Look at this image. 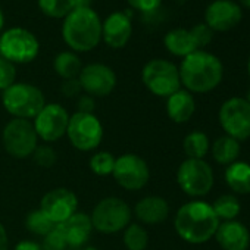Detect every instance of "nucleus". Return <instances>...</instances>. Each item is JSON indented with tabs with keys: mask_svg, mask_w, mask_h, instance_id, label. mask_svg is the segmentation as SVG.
Segmentation results:
<instances>
[{
	"mask_svg": "<svg viewBox=\"0 0 250 250\" xmlns=\"http://www.w3.org/2000/svg\"><path fill=\"white\" fill-rule=\"evenodd\" d=\"M225 183L237 194H250V164L234 162L225 169Z\"/></svg>",
	"mask_w": 250,
	"mask_h": 250,
	"instance_id": "nucleus-23",
	"label": "nucleus"
},
{
	"mask_svg": "<svg viewBox=\"0 0 250 250\" xmlns=\"http://www.w3.org/2000/svg\"><path fill=\"white\" fill-rule=\"evenodd\" d=\"M219 125L229 136L238 142L247 140L250 137V104L243 97L227 99L218 113Z\"/></svg>",
	"mask_w": 250,
	"mask_h": 250,
	"instance_id": "nucleus-12",
	"label": "nucleus"
},
{
	"mask_svg": "<svg viewBox=\"0 0 250 250\" xmlns=\"http://www.w3.org/2000/svg\"><path fill=\"white\" fill-rule=\"evenodd\" d=\"M122 243L127 250H146L149 246V232L142 224L131 222L122 231Z\"/></svg>",
	"mask_w": 250,
	"mask_h": 250,
	"instance_id": "nucleus-27",
	"label": "nucleus"
},
{
	"mask_svg": "<svg viewBox=\"0 0 250 250\" xmlns=\"http://www.w3.org/2000/svg\"><path fill=\"white\" fill-rule=\"evenodd\" d=\"M93 0H74V9H85L91 8Z\"/></svg>",
	"mask_w": 250,
	"mask_h": 250,
	"instance_id": "nucleus-41",
	"label": "nucleus"
},
{
	"mask_svg": "<svg viewBox=\"0 0 250 250\" xmlns=\"http://www.w3.org/2000/svg\"><path fill=\"white\" fill-rule=\"evenodd\" d=\"M112 177L122 190L139 191L147 186L150 180V168L140 155L124 153L116 158Z\"/></svg>",
	"mask_w": 250,
	"mask_h": 250,
	"instance_id": "nucleus-11",
	"label": "nucleus"
},
{
	"mask_svg": "<svg viewBox=\"0 0 250 250\" xmlns=\"http://www.w3.org/2000/svg\"><path fill=\"white\" fill-rule=\"evenodd\" d=\"M194 40H196V44L199 47V50H203V47H206L212 39H213V31L203 22V24H197L194 25L193 28H190Z\"/></svg>",
	"mask_w": 250,
	"mask_h": 250,
	"instance_id": "nucleus-35",
	"label": "nucleus"
},
{
	"mask_svg": "<svg viewBox=\"0 0 250 250\" xmlns=\"http://www.w3.org/2000/svg\"><path fill=\"white\" fill-rule=\"evenodd\" d=\"M46 103L44 93L30 83H15L2 91V104L12 118L33 121Z\"/></svg>",
	"mask_w": 250,
	"mask_h": 250,
	"instance_id": "nucleus-5",
	"label": "nucleus"
},
{
	"mask_svg": "<svg viewBox=\"0 0 250 250\" xmlns=\"http://www.w3.org/2000/svg\"><path fill=\"white\" fill-rule=\"evenodd\" d=\"M0 250H9V235L2 222H0Z\"/></svg>",
	"mask_w": 250,
	"mask_h": 250,
	"instance_id": "nucleus-40",
	"label": "nucleus"
},
{
	"mask_svg": "<svg viewBox=\"0 0 250 250\" xmlns=\"http://www.w3.org/2000/svg\"><path fill=\"white\" fill-rule=\"evenodd\" d=\"M213 183V169L205 159L186 158L177 169V184L188 197H205L212 190Z\"/></svg>",
	"mask_w": 250,
	"mask_h": 250,
	"instance_id": "nucleus-7",
	"label": "nucleus"
},
{
	"mask_svg": "<svg viewBox=\"0 0 250 250\" xmlns=\"http://www.w3.org/2000/svg\"><path fill=\"white\" fill-rule=\"evenodd\" d=\"M178 71L181 87L191 94L209 93L215 90L224 78L221 59L206 50H196L183 58Z\"/></svg>",
	"mask_w": 250,
	"mask_h": 250,
	"instance_id": "nucleus-2",
	"label": "nucleus"
},
{
	"mask_svg": "<svg viewBox=\"0 0 250 250\" xmlns=\"http://www.w3.org/2000/svg\"><path fill=\"white\" fill-rule=\"evenodd\" d=\"M42 247H43V250H66L68 249L66 238L59 225H56L49 234H46L43 237Z\"/></svg>",
	"mask_w": 250,
	"mask_h": 250,
	"instance_id": "nucleus-33",
	"label": "nucleus"
},
{
	"mask_svg": "<svg viewBox=\"0 0 250 250\" xmlns=\"http://www.w3.org/2000/svg\"><path fill=\"white\" fill-rule=\"evenodd\" d=\"M247 74H249V78H250V56H249V61H247Z\"/></svg>",
	"mask_w": 250,
	"mask_h": 250,
	"instance_id": "nucleus-45",
	"label": "nucleus"
},
{
	"mask_svg": "<svg viewBox=\"0 0 250 250\" xmlns=\"http://www.w3.org/2000/svg\"><path fill=\"white\" fill-rule=\"evenodd\" d=\"M115 161H116V158L110 152L96 150L91 153V156L88 159V168L97 177H107V175H112Z\"/></svg>",
	"mask_w": 250,
	"mask_h": 250,
	"instance_id": "nucleus-30",
	"label": "nucleus"
},
{
	"mask_svg": "<svg viewBox=\"0 0 250 250\" xmlns=\"http://www.w3.org/2000/svg\"><path fill=\"white\" fill-rule=\"evenodd\" d=\"M40 11L53 20H65L74 9V0H39Z\"/></svg>",
	"mask_w": 250,
	"mask_h": 250,
	"instance_id": "nucleus-31",
	"label": "nucleus"
},
{
	"mask_svg": "<svg viewBox=\"0 0 250 250\" xmlns=\"http://www.w3.org/2000/svg\"><path fill=\"white\" fill-rule=\"evenodd\" d=\"M62 39L74 53L91 52L102 42V20L93 8L72 9L63 20Z\"/></svg>",
	"mask_w": 250,
	"mask_h": 250,
	"instance_id": "nucleus-3",
	"label": "nucleus"
},
{
	"mask_svg": "<svg viewBox=\"0 0 250 250\" xmlns=\"http://www.w3.org/2000/svg\"><path fill=\"white\" fill-rule=\"evenodd\" d=\"M81 85L78 78H71V80H63L62 85H61V93L65 97H77L81 94Z\"/></svg>",
	"mask_w": 250,
	"mask_h": 250,
	"instance_id": "nucleus-37",
	"label": "nucleus"
},
{
	"mask_svg": "<svg viewBox=\"0 0 250 250\" xmlns=\"http://www.w3.org/2000/svg\"><path fill=\"white\" fill-rule=\"evenodd\" d=\"M164 46L171 55H174L177 58H181V59L191 55L193 52L199 50L191 31L187 30V28H181V27L174 28V30L168 31L165 34Z\"/></svg>",
	"mask_w": 250,
	"mask_h": 250,
	"instance_id": "nucleus-22",
	"label": "nucleus"
},
{
	"mask_svg": "<svg viewBox=\"0 0 250 250\" xmlns=\"http://www.w3.org/2000/svg\"><path fill=\"white\" fill-rule=\"evenodd\" d=\"M77 250H99L96 247H91V246H84L83 249H77Z\"/></svg>",
	"mask_w": 250,
	"mask_h": 250,
	"instance_id": "nucleus-44",
	"label": "nucleus"
},
{
	"mask_svg": "<svg viewBox=\"0 0 250 250\" xmlns=\"http://www.w3.org/2000/svg\"><path fill=\"white\" fill-rule=\"evenodd\" d=\"M219 222L212 205L200 199L181 205L174 216L177 235L188 244H203L213 238Z\"/></svg>",
	"mask_w": 250,
	"mask_h": 250,
	"instance_id": "nucleus-1",
	"label": "nucleus"
},
{
	"mask_svg": "<svg viewBox=\"0 0 250 250\" xmlns=\"http://www.w3.org/2000/svg\"><path fill=\"white\" fill-rule=\"evenodd\" d=\"M210 150H212V156L216 161V164L228 167L237 161L241 146H240L238 140H235L229 136H222L213 142Z\"/></svg>",
	"mask_w": 250,
	"mask_h": 250,
	"instance_id": "nucleus-24",
	"label": "nucleus"
},
{
	"mask_svg": "<svg viewBox=\"0 0 250 250\" xmlns=\"http://www.w3.org/2000/svg\"><path fill=\"white\" fill-rule=\"evenodd\" d=\"M238 5L241 6V9H243V8L250 9V0H238Z\"/></svg>",
	"mask_w": 250,
	"mask_h": 250,
	"instance_id": "nucleus-42",
	"label": "nucleus"
},
{
	"mask_svg": "<svg viewBox=\"0 0 250 250\" xmlns=\"http://www.w3.org/2000/svg\"><path fill=\"white\" fill-rule=\"evenodd\" d=\"M90 219L94 231L100 234H118L131 224L133 209L124 199L107 196L93 206Z\"/></svg>",
	"mask_w": 250,
	"mask_h": 250,
	"instance_id": "nucleus-4",
	"label": "nucleus"
},
{
	"mask_svg": "<svg viewBox=\"0 0 250 250\" xmlns=\"http://www.w3.org/2000/svg\"><path fill=\"white\" fill-rule=\"evenodd\" d=\"M14 250H43V247L34 240H21L15 244Z\"/></svg>",
	"mask_w": 250,
	"mask_h": 250,
	"instance_id": "nucleus-39",
	"label": "nucleus"
},
{
	"mask_svg": "<svg viewBox=\"0 0 250 250\" xmlns=\"http://www.w3.org/2000/svg\"><path fill=\"white\" fill-rule=\"evenodd\" d=\"M40 52L37 37L27 28L14 27L0 36V56L14 65L33 62Z\"/></svg>",
	"mask_w": 250,
	"mask_h": 250,
	"instance_id": "nucleus-10",
	"label": "nucleus"
},
{
	"mask_svg": "<svg viewBox=\"0 0 250 250\" xmlns=\"http://www.w3.org/2000/svg\"><path fill=\"white\" fill-rule=\"evenodd\" d=\"M215 240L222 250H247L250 246V231L237 219L222 221L215 232Z\"/></svg>",
	"mask_w": 250,
	"mask_h": 250,
	"instance_id": "nucleus-19",
	"label": "nucleus"
},
{
	"mask_svg": "<svg viewBox=\"0 0 250 250\" xmlns=\"http://www.w3.org/2000/svg\"><path fill=\"white\" fill-rule=\"evenodd\" d=\"M96 109V99L88 94H80L77 100V112L83 113H94Z\"/></svg>",
	"mask_w": 250,
	"mask_h": 250,
	"instance_id": "nucleus-38",
	"label": "nucleus"
},
{
	"mask_svg": "<svg viewBox=\"0 0 250 250\" xmlns=\"http://www.w3.org/2000/svg\"><path fill=\"white\" fill-rule=\"evenodd\" d=\"M17 83V65L0 56V91Z\"/></svg>",
	"mask_w": 250,
	"mask_h": 250,
	"instance_id": "nucleus-34",
	"label": "nucleus"
},
{
	"mask_svg": "<svg viewBox=\"0 0 250 250\" xmlns=\"http://www.w3.org/2000/svg\"><path fill=\"white\" fill-rule=\"evenodd\" d=\"M53 69L58 77L62 80H71V78H78L81 69H83V62L80 56L71 50L59 52L55 59H53Z\"/></svg>",
	"mask_w": 250,
	"mask_h": 250,
	"instance_id": "nucleus-25",
	"label": "nucleus"
},
{
	"mask_svg": "<svg viewBox=\"0 0 250 250\" xmlns=\"http://www.w3.org/2000/svg\"><path fill=\"white\" fill-rule=\"evenodd\" d=\"M243 20V9L234 0H213L205 9V24L213 33H227Z\"/></svg>",
	"mask_w": 250,
	"mask_h": 250,
	"instance_id": "nucleus-16",
	"label": "nucleus"
},
{
	"mask_svg": "<svg viewBox=\"0 0 250 250\" xmlns=\"http://www.w3.org/2000/svg\"><path fill=\"white\" fill-rule=\"evenodd\" d=\"M174 2H177V3H180V5H181V3L187 2V0H174Z\"/></svg>",
	"mask_w": 250,
	"mask_h": 250,
	"instance_id": "nucleus-47",
	"label": "nucleus"
},
{
	"mask_svg": "<svg viewBox=\"0 0 250 250\" xmlns=\"http://www.w3.org/2000/svg\"><path fill=\"white\" fill-rule=\"evenodd\" d=\"M65 137L75 150L93 153L103 142L104 128L96 113H83L75 110L69 116Z\"/></svg>",
	"mask_w": 250,
	"mask_h": 250,
	"instance_id": "nucleus-6",
	"label": "nucleus"
},
{
	"mask_svg": "<svg viewBox=\"0 0 250 250\" xmlns=\"http://www.w3.org/2000/svg\"><path fill=\"white\" fill-rule=\"evenodd\" d=\"M183 150L190 159H205L210 150V140L203 131H191L183 140Z\"/></svg>",
	"mask_w": 250,
	"mask_h": 250,
	"instance_id": "nucleus-26",
	"label": "nucleus"
},
{
	"mask_svg": "<svg viewBox=\"0 0 250 250\" xmlns=\"http://www.w3.org/2000/svg\"><path fill=\"white\" fill-rule=\"evenodd\" d=\"M71 113L61 103H46L44 107L33 119L39 140L46 145L59 142L66 136Z\"/></svg>",
	"mask_w": 250,
	"mask_h": 250,
	"instance_id": "nucleus-13",
	"label": "nucleus"
},
{
	"mask_svg": "<svg viewBox=\"0 0 250 250\" xmlns=\"http://www.w3.org/2000/svg\"><path fill=\"white\" fill-rule=\"evenodd\" d=\"M78 81L84 94H88L94 99L109 96L116 87V74L106 63L93 62L83 66Z\"/></svg>",
	"mask_w": 250,
	"mask_h": 250,
	"instance_id": "nucleus-14",
	"label": "nucleus"
},
{
	"mask_svg": "<svg viewBox=\"0 0 250 250\" xmlns=\"http://www.w3.org/2000/svg\"><path fill=\"white\" fill-rule=\"evenodd\" d=\"M127 3L139 12L152 14L162 5V0H127Z\"/></svg>",
	"mask_w": 250,
	"mask_h": 250,
	"instance_id": "nucleus-36",
	"label": "nucleus"
},
{
	"mask_svg": "<svg viewBox=\"0 0 250 250\" xmlns=\"http://www.w3.org/2000/svg\"><path fill=\"white\" fill-rule=\"evenodd\" d=\"M133 36L130 12H113L102 21V40L112 49H122Z\"/></svg>",
	"mask_w": 250,
	"mask_h": 250,
	"instance_id": "nucleus-17",
	"label": "nucleus"
},
{
	"mask_svg": "<svg viewBox=\"0 0 250 250\" xmlns=\"http://www.w3.org/2000/svg\"><path fill=\"white\" fill-rule=\"evenodd\" d=\"M145 87L158 97H169L181 88L178 66L167 59H152L142 69Z\"/></svg>",
	"mask_w": 250,
	"mask_h": 250,
	"instance_id": "nucleus-9",
	"label": "nucleus"
},
{
	"mask_svg": "<svg viewBox=\"0 0 250 250\" xmlns=\"http://www.w3.org/2000/svg\"><path fill=\"white\" fill-rule=\"evenodd\" d=\"M171 208L162 196H145L133 208V215L142 225H159L169 216Z\"/></svg>",
	"mask_w": 250,
	"mask_h": 250,
	"instance_id": "nucleus-18",
	"label": "nucleus"
},
{
	"mask_svg": "<svg viewBox=\"0 0 250 250\" xmlns=\"http://www.w3.org/2000/svg\"><path fill=\"white\" fill-rule=\"evenodd\" d=\"M246 100H247V103L250 104V90H249V93H247V97H246Z\"/></svg>",
	"mask_w": 250,
	"mask_h": 250,
	"instance_id": "nucleus-46",
	"label": "nucleus"
},
{
	"mask_svg": "<svg viewBox=\"0 0 250 250\" xmlns=\"http://www.w3.org/2000/svg\"><path fill=\"white\" fill-rule=\"evenodd\" d=\"M59 227L62 228V232L68 243V249L71 250L83 249L88 243L94 231L91 219H90V213L80 212V210L75 212L63 224H59Z\"/></svg>",
	"mask_w": 250,
	"mask_h": 250,
	"instance_id": "nucleus-20",
	"label": "nucleus"
},
{
	"mask_svg": "<svg viewBox=\"0 0 250 250\" xmlns=\"http://www.w3.org/2000/svg\"><path fill=\"white\" fill-rule=\"evenodd\" d=\"M3 25H5V17H3V12H2V9H0V31H2Z\"/></svg>",
	"mask_w": 250,
	"mask_h": 250,
	"instance_id": "nucleus-43",
	"label": "nucleus"
},
{
	"mask_svg": "<svg viewBox=\"0 0 250 250\" xmlns=\"http://www.w3.org/2000/svg\"><path fill=\"white\" fill-rule=\"evenodd\" d=\"M33 121L12 118L2 131V143L6 153L14 159H28L33 156L39 143Z\"/></svg>",
	"mask_w": 250,
	"mask_h": 250,
	"instance_id": "nucleus-8",
	"label": "nucleus"
},
{
	"mask_svg": "<svg viewBox=\"0 0 250 250\" xmlns=\"http://www.w3.org/2000/svg\"><path fill=\"white\" fill-rule=\"evenodd\" d=\"M165 109H167L168 118L172 122L186 124L193 118V115L196 112L194 96L190 91H187L184 88H180L178 91H175L174 94L167 97Z\"/></svg>",
	"mask_w": 250,
	"mask_h": 250,
	"instance_id": "nucleus-21",
	"label": "nucleus"
},
{
	"mask_svg": "<svg viewBox=\"0 0 250 250\" xmlns=\"http://www.w3.org/2000/svg\"><path fill=\"white\" fill-rule=\"evenodd\" d=\"M31 159L40 167V168H53L58 162V153L56 150L52 147V145H46V143H42L36 147Z\"/></svg>",
	"mask_w": 250,
	"mask_h": 250,
	"instance_id": "nucleus-32",
	"label": "nucleus"
},
{
	"mask_svg": "<svg viewBox=\"0 0 250 250\" xmlns=\"http://www.w3.org/2000/svg\"><path fill=\"white\" fill-rule=\"evenodd\" d=\"M25 228L33 234V235H39V237H44L46 234H49L56 225L42 212L40 208L33 209L28 212V215L25 216Z\"/></svg>",
	"mask_w": 250,
	"mask_h": 250,
	"instance_id": "nucleus-29",
	"label": "nucleus"
},
{
	"mask_svg": "<svg viewBox=\"0 0 250 250\" xmlns=\"http://www.w3.org/2000/svg\"><path fill=\"white\" fill-rule=\"evenodd\" d=\"M39 208L55 225H59L78 212V197L66 187H56L43 194Z\"/></svg>",
	"mask_w": 250,
	"mask_h": 250,
	"instance_id": "nucleus-15",
	"label": "nucleus"
},
{
	"mask_svg": "<svg viewBox=\"0 0 250 250\" xmlns=\"http://www.w3.org/2000/svg\"><path fill=\"white\" fill-rule=\"evenodd\" d=\"M212 209L219 221H234L241 212V203L235 196L224 194L212 203Z\"/></svg>",
	"mask_w": 250,
	"mask_h": 250,
	"instance_id": "nucleus-28",
	"label": "nucleus"
}]
</instances>
